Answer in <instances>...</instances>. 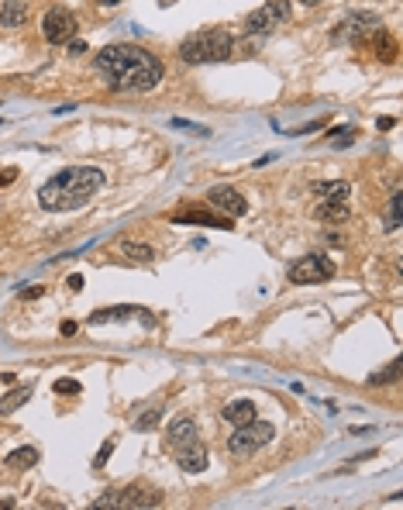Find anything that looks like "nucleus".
Wrapping results in <instances>:
<instances>
[{
	"instance_id": "31",
	"label": "nucleus",
	"mask_w": 403,
	"mask_h": 510,
	"mask_svg": "<svg viewBox=\"0 0 403 510\" xmlns=\"http://www.w3.org/2000/svg\"><path fill=\"white\" fill-rule=\"evenodd\" d=\"M83 52H86V42L73 38V42H69V56H83Z\"/></svg>"
},
{
	"instance_id": "25",
	"label": "nucleus",
	"mask_w": 403,
	"mask_h": 510,
	"mask_svg": "<svg viewBox=\"0 0 403 510\" xmlns=\"http://www.w3.org/2000/svg\"><path fill=\"white\" fill-rule=\"evenodd\" d=\"M403 221V193L400 190H393V197H390V211H386V231H397Z\"/></svg>"
},
{
	"instance_id": "36",
	"label": "nucleus",
	"mask_w": 403,
	"mask_h": 510,
	"mask_svg": "<svg viewBox=\"0 0 403 510\" xmlns=\"http://www.w3.org/2000/svg\"><path fill=\"white\" fill-rule=\"evenodd\" d=\"M97 7H117V3H124V0H93Z\"/></svg>"
},
{
	"instance_id": "9",
	"label": "nucleus",
	"mask_w": 403,
	"mask_h": 510,
	"mask_svg": "<svg viewBox=\"0 0 403 510\" xmlns=\"http://www.w3.org/2000/svg\"><path fill=\"white\" fill-rule=\"evenodd\" d=\"M76 14L69 7H49L42 17V38L49 45H69L76 38Z\"/></svg>"
},
{
	"instance_id": "10",
	"label": "nucleus",
	"mask_w": 403,
	"mask_h": 510,
	"mask_svg": "<svg viewBox=\"0 0 403 510\" xmlns=\"http://www.w3.org/2000/svg\"><path fill=\"white\" fill-rule=\"evenodd\" d=\"M207 204H211L214 211L228 214V218H241V214L248 211V200L241 197V190H234V186H228V183L211 186V190H207Z\"/></svg>"
},
{
	"instance_id": "17",
	"label": "nucleus",
	"mask_w": 403,
	"mask_h": 510,
	"mask_svg": "<svg viewBox=\"0 0 403 510\" xmlns=\"http://www.w3.org/2000/svg\"><path fill=\"white\" fill-rule=\"evenodd\" d=\"M221 417L228 421V424H248V421H255V403L252 400H231L228 407L221 410Z\"/></svg>"
},
{
	"instance_id": "4",
	"label": "nucleus",
	"mask_w": 403,
	"mask_h": 510,
	"mask_svg": "<svg viewBox=\"0 0 403 510\" xmlns=\"http://www.w3.org/2000/svg\"><path fill=\"white\" fill-rule=\"evenodd\" d=\"M93 507H114V510H149V507H162V493L155 490V486H149V483H131V486H124V490H111V493H104Z\"/></svg>"
},
{
	"instance_id": "6",
	"label": "nucleus",
	"mask_w": 403,
	"mask_h": 510,
	"mask_svg": "<svg viewBox=\"0 0 403 510\" xmlns=\"http://www.w3.org/2000/svg\"><path fill=\"white\" fill-rule=\"evenodd\" d=\"M273 438H276L273 424H266V421L255 417V421L234 428V435L228 438V452L234 455V458H248V455H255L259 449H266Z\"/></svg>"
},
{
	"instance_id": "28",
	"label": "nucleus",
	"mask_w": 403,
	"mask_h": 510,
	"mask_svg": "<svg viewBox=\"0 0 403 510\" xmlns=\"http://www.w3.org/2000/svg\"><path fill=\"white\" fill-rule=\"evenodd\" d=\"M111 452H114V438H107V442H104V449L93 455V469H104V465H107V458H111Z\"/></svg>"
},
{
	"instance_id": "34",
	"label": "nucleus",
	"mask_w": 403,
	"mask_h": 510,
	"mask_svg": "<svg viewBox=\"0 0 403 510\" xmlns=\"http://www.w3.org/2000/svg\"><path fill=\"white\" fill-rule=\"evenodd\" d=\"M376 124H379V131H390V128H393V124H397V121H393V117H379V121H376Z\"/></svg>"
},
{
	"instance_id": "19",
	"label": "nucleus",
	"mask_w": 403,
	"mask_h": 510,
	"mask_svg": "<svg viewBox=\"0 0 403 510\" xmlns=\"http://www.w3.org/2000/svg\"><path fill=\"white\" fill-rule=\"evenodd\" d=\"M38 458H42V452L35 445H21V449H14V452L7 455L3 462H7V469H35Z\"/></svg>"
},
{
	"instance_id": "20",
	"label": "nucleus",
	"mask_w": 403,
	"mask_h": 510,
	"mask_svg": "<svg viewBox=\"0 0 403 510\" xmlns=\"http://www.w3.org/2000/svg\"><path fill=\"white\" fill-rule=\"evenodd\" d=\"M317 221H328V225H345L348 221V204H335V200H321V207L314 211Z\"/></svg>"
},
{
	"instance_id": "1",
	"label": "nucleus",
	"mask_w": 403,
	"mask_h": 510,
	"mask_svg": "<svg viewBox=\"0 0 403 510\" xmlns=\"http://www.w3.org/2000/svg\"><path fill=\"white\" fill-rule=\"evenodd\" d=\"M93 69L107 80V87L114 93H149L162 83L166 76V66L162 59L152 56L149 49L142 45H131V42H114V45H104L97 56H93Z\"/></svg>"
},
{
	"instance_id": "38",
	"label": "nucleus",
	"mask_w": 403,
	"mask_h": 510,
	"mask_svg": "<svg viewBox=\"0 0 403 510\" xmlns=\"http://www.w3.org/2000/svg\"><path fill=\"white\" fill-rule=\"evenodd\" d=\"M303 7H317V3H324V0H300Z\"/></svg>"
},
{
	"instance_id": "16",
	"label": "nucleus",
	"mask_w": 403,
	"mask_h": 510,
	"mask_svg": "<svg viewBox=\"0 0 403 510\" xmlns=\"http://www.w3.org/2000/svg\"><path fill=\"white\" fill-rule=\"evenodd\" d=\"M117 248H121V255H124L128 262H135V266H149V262L155 259V248H152L149 241H128V238H124Z\"/></svg>"
},
{
	"instance_id": "8",
	"label": "nucleus",
	"mask_w": 403,
	"mask_h": 510,
	"mask_svg": "<svg viewBox=\"0 0 403 510\" xmlns=\"http://www.w3.org/2000/svg\"><path fill=\"white\" fill-rule=\"evenodd\" d=\"M293 17V3L289 0H269L262 7H255L245 17V35H273L276 28H283Z\"/></svg>"
},
{
	"instance_id": "5",
	"label": "nucleus",
	"mask_w": 403,
	"mask_h": 510,
	"mask_svg": "<svg viewBox=\"0 0 403 510\" xmlns=\"http://www.w3.org/2000/svg\"><path fill=\"white\" fill-rule=\"evenodd\" d=\"M379 28H383V17H379L376 10H351V14H345V17L338 21V28L331 31V38H335L338 45H362V42H369Z\"/></svg>"
},
{
	"instance_id": "23",
	"label": "nucleus",
	"mask_w": 403,
	"mask_h": 510,
	"mask_svg": "<svg viewBox=\"0 0 403 510\" xmlns=\"http://www.w3.org/2000/svg\"><path fill=\"white\" fill-rule=\"evenodd\" d=\"M162 414H166V410H162V403H155V407L142 410V414L131 421V428H135V431H142V435H145V431H155V428H159V421H162Z\"/></svg>"
},
{
	"instance_id": "37",
	"label": "nucleus",
	"mask_w": 403,
	"mask_h": 510,
	"mask_svg": "<svg viewBox=\"0 0 403 510\" xmlns=\"http://www.w3.org/2000/svg\"><path fill=\"white\" fill-rule=\"evenodd\" d=\"M14 507V500H10V497H7V500H0V510H10Z\"/></svg>"
},
{
	"instance_id": "35",
	"label": "nucleus",
	"mask_w": 403,
	"mask_h": 510,
	"mask_svg": "<svg viewBox=\"0 0 403 510\" xmlns=\"http://www.w3.org/2000/svg\"><path fill=\"white\" fill-rule=\"evenodd\" d=\"M269 163H276V152H269V156H262V159H259V163H255V166H259V170H262V166H269Z\"/></svg>"
},
{
	"instance_id": "21",
	"label": "nucleus",
	"mask_w": 403,
	"mask_h": 510,
	"mask_svg": "<svg viewBox=\"0 0 403 510\" xmlns=\"http://www.w3.org/2000/svg\"><path fill=\"white\" fill-rule=\"evenodd\" d=\"M372 49H376V59H383V62H397V38H393L386 28H379V31L372 35Z\"/></svg>"
},
{
	"instance_id": "30",
	"label": "nucleus",
	"mask_w": 403,
	"mask_h": 510,
	"mask_svg": "<svg viewBox=\"0 0 403 510\" xmlns=\"http://www.w3.org/2000/svg\"><path fill=\"white\" fill-rule=\"evenodd\" d=\"M76 331H79V324H73V321H62V328H59V335H62V338H73Z\"/></svg>"
},
{
	"instance_id": "22",
	"label": "nucleus",
	"mask_w": 403,
	"mask_h": 510,
	"mask_svg": "<svg viewBox=\"0 0 403 510\" xmlns=\"http://www.w3.org/2000/svg\"><path fill=\"white\" fill-rule=\"evenodd\" d=\"M28 400H31V387H14L10 393L0 397V414H14V410H21Z\"/></svg>"
},
{
	"instance_id": "15",
	"label": "nucleus",
	"mask_w": 403,
	"mask_h": 510,
	"mask_svg": "<svg viewBox=\"0 0 403 510\" xmlns=\"http://www.w3.org/2000/svg\"><path fill=\"white\" fill-rule=\"evenodd\" d=\"M28 21V0H3L0 7V28H21Z\"/></svg>"
},
{
	"instance_id": "18",
	"label": "nucleus",
	"mask_w": 403,
	"mask_h": 510,
	"mask_svg": "<svg viewBox=\"0 0 403 510\" xmlns=\"http://www.w3.org/2000/svg\"><path fill=\"white\" fill-rule=\"evenodd\" d=\"M314 193H317L321 200L348 204V197H351V186H348L345 179H331V183H317V186H314Z\"/></svg>"
},
{
	"instance_id": "11",
	"label": "nucleus",
	"mask_w": 403,
	"mask_h": 510,
	"mask_svg": "<svg viewBox=\"0 0 403 510\" xmlns=\"http://www.w3.org/2000/svg\"><path fill=\"white\" fill-rule=\"evenodd\" d=\"M128 317H138L145 328H155V317L145 310V307H135V303H121L111 310H93L90 314V324H107V321H128Z\"/></svg>"
},
{
	"instance_id": "14",
	"label": "nucleus",
	"mask_w": 403,
	"mask_h": 510,
	"mask_svg": "<svg viewBox=\"0 0 403 510\" xmlns=\"http://www.w3.org/2000/svg\"><path fill=\"white\" fill-rule=\"evenodd\" d=\"M176 462H179L183 472H204V469H207V449H204V442H193V445L179 449V452H176Z\"/></svg>"
},
{
	"instance_id": "32",
	"label": "nucleus",
	"mask_w": 403,
	"mask_h": 510,
	"mask_svg": "<svg viewBox=\"0 0 403 510\" xmlns=\"http://www.w3.org/2000/svg\"><path fill=\"white\" fill-rule=\"evenodd\" d=\"M66 286H69L73 293H79V290H83V276H79V273H76V276H69V280H66Z\"/></svg>"
},
{
	"instance_id": "2",
	"label": "nucleus",
	"mask_w": 403,
	"mask_h": 510,
	"mask_svg": "<svg viewBox=\"0 0 403 510\" xmlns=\"http://www.w3.org/2000/svg\"><path fill=\"white\" fill-rule=\"evenodd\" d=\"M107 183V176L100 166H66L59 170L49 183H42L38 190V204L52 214H66V211H79L86 207L100 186Z\"/></svg>"
},
{
	"instance_id": "7",
	"label": "nucleus",
	"mask_w": 403,
	"mask_h": 510,
	"mask_svg": "<svg viewBox=\"0 0 403 510\" xmlns=\"http://www.w3.org/2000/svg\"><path fill=\"white\" fill-rule=\"evenodd\" d=\"M335 273H338V266L324 252H307V255H300L289 266L287 276H289V283H296V286H317V283L335 280Z\"/></svg>"
},
{
	"instance_id": "12",
	"label": "nucleus",
	"mask_w": 403,
	"mask_h": 510,
	"mask_svg": "<svg viewBox=\"0 0 403 510\" xmlns=\"http://www.w3.org/2000/svg\"><path fill=\"white\" fill-rule=\"evenodd\" d=\"M166 442H169L173 452L186 449V445H193V442H200V428H197V421L186 417V414H179L173 424H169V431H166Z\"/></svg>"
},
{
	"instance_id": "27",
	"label": "nucleus",
	"mask_w": 403,
	"mask_h": 510,
	"mask_svg": "<svg viewBox=\"0 0 403 510\" xmlns=\"http://www.w3.org/2000/svg\"><path fill=\"white\" fill-rule=\"evenodd\" d=\"M52 390H56L59 397H73V393H79L83 387H79V380H73V376H62V380H56V383H52Z\"/></svg>"
},
{
	"instance_id": "26",
	"label": "nucleus",
	"mask_w": 403,
	"mask_h": 510,
	"mask_svg": "<svg viewBox=\"0 0 403 510\" xmlns=\"http://www.w3.org/2000/svg\"><path fill=\"white\" fill-rule=\"evenodd\" d=\"M169 128H176V131H190V135H200V138H207V135H211V128H207V124H197V121H186V117H173V121H169Z\"/></svg>"
},
{
	"instance_id": "33",
	"label": "nucleus",
	"mask_w": 403,
	"mask_h": 510,
	"mask_svg": "<svg viewBox=\"0 0 403 510\" xmlns=\"http://www.w3.org/2000/svg\"><path fill=\"white\" fill-rule=\"evenodd\" d=\"M17 179V170H3L0 172V186H7V183H14Z\"/></svg>"
},
{
	"instance_id": "29",
	"label": "nucleus",
	"mask_w": 403,
	"mask_h": 510,
	"mask_svg": "<svg viewBox=\"0 0 403 510\" xmlns=\"http://www.w3.org/2000/svg\"><path fill=\"white\" fill-rule=\"evenodd\" d=\"M38 297H45V286H24L21 290V300H38Z\"/></svg>"
},
{
	"instance_id": "3",
	"label": "nucleus",
	"mask_w": 403,
	"mask_h": 510,
	"mask_svg": "<svg viewBox=\"0 0 403 510\" xmlns=\"http://www.w3.org/2000/svg\"><path fill=\"white\" fill-rule=\"evenodd\" d=\"M234 52V38L225 28H204L193 31L179 42V59L190 66H207V62H225Z\"/></svg>"
},
{
	"instance_id": "13",
	"label": "nucleus",
	"mask_w": 403,
	"mask_h": 510,
	"mask_svg": "<svg viewBox=\"0 0 403 510\" xmlns=\"http://www.w3.org/2000/svg\"><path fill=\"white\" fill-rule=\"evenodd\" d=\"M176 225H200V227H221V231H231L234 221L228 218H218V214H207V211H197V207H186V211H179L173 214Z\"/></svg>"
},
{
	"instance_id": "24",
	"label": "nucleus",
	"mask_w": 403,
	"mask_h": 510,
	"mask_svg": "<svg viewBox=\"0 0 403 510\" xmlns=\"http://www.w3.org/2000/svg\"><path fill=\"white\" fill-rule=\"evenodd\" d=\"M386 383H400V359H393L383 373H372L369 376V387H386Z\"/></svg>"
}]
</instances>
